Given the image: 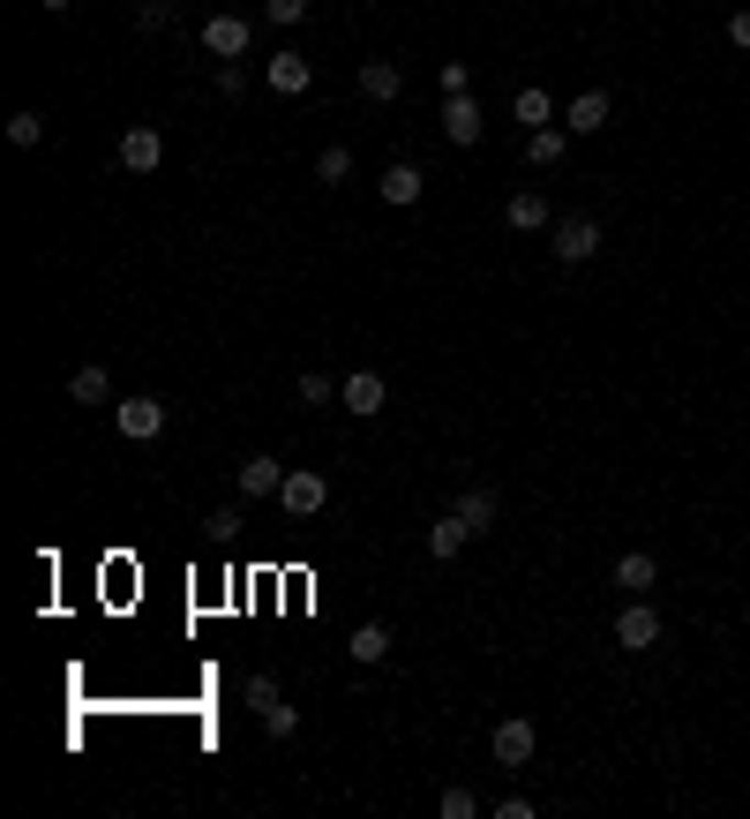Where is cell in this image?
<instances>
[{"instance_id": "obj_14", "label": "cell", "mask_w": 750, "mask_h": 819, "mask_svg": "<svg viewBox=\"0 0 750 819\" xmlns=\"http://www.w3.org/2000/svg\"><path fill=\"white\" fill-rule=\"evenodd\" d=\"M503 218H510L518 233H541V226H555V211H548V196H541V188H518V196L503 204Z\"/></svg>"}, {"instance_id": "obj_25", "label": "cell", "mask_w": 750, "mask_h": 819, "mask_svg": "<svg viewBox=\"0 0 750 819\" xmlns=\"http://www.w3.org/2000/svg\"><path fill=\"white\" fill-rule=\"evenodd\" d=\"M338 398V376H323V369H300V406H331Z\"/></svg>"}, {"instance_id": "obj_29", "label": "cell", "mask_w": 750, "mask_h": 819, "mask_svg": "<svg viewBox=\"0 0 750 819\" xmlns=\"http://www.w3.org/2000/svg\"><path fill=\"white\" fill-rule=\"evenodd\" d=\"M173 23V0H135V31L151 39V31H166Z\"/></svg>"}, {"instance_id": "obj_35", "label": "cell", "mask_w": 750, "mask_h": 819, "mask_svg": "<svg viewBox=\"0 0 750 819\" xmlns=\"http://www.w3.org/2000/svg\"><path fill=\"white\" fill-rule=\"evenodd\" d=\"M45 8H53V15H60V8H76V0H45Z\"/></svg>"}, {"instance_id": "obj_28", "label": "cell", "mask_w": 750, "mask_h": 819, "mask_svg": "<svg viewBox=\"0 0 750 819\" xmlns=\"http://www.w3.org/2000/svg\"><path fill=\"white\" fill-rule=\"evenodd\" d=\"M203 542H241V512H233V504H218V512L203 518Z\"/></svg>"}, {"instance_id": "obj_30", "label": "cell", "mask_w": 750, "mask_h": 819, "mask_svg": "<svg viewBox=\"0 0 750 819\" xmlns=\"http://www.w3.org/2000/svg\"><path fill=\"white\" fill-rule=\"evenodd\" d=\"M308 15V0H263V23H278V31H293Z\"/></svg>"}, {"instance_id": "obj_31", "label": "cell", "mask_w": 750, "mask_h": 819, "mask_svg": "<svg viewBox=\"0 0 750 819\" xmlns=\"http://www.w3.org/2000/svg\"><path fill=\"white\" fill-rule=\"evenodd\" d=\"M435 84H443V98H465V61H443Z\"/></svg>"}, {"instance_id": "obj_2", "label": "cell", "mask_w": 750, "mask_h": 819, "mask_svg": "<svg viewBox=\"0 0 750 819\" xmlns=\"http://www.w3.org/2000/svg\"><path fill=\"white\" fill-rule=\"evenodd\" d=\"M548 233H555V241H548L555 263H593L600 256V226H593V218H555Z\"/></svg>"}, {"instance_id": "obj_1", "label": "cell", "mask_w": 750, "mask_h": 819, "mask_svg": "<svg viewBox=\"0 0 750 819\" xmlns=\"http://www.w3.org/2000/svg\"><path fill=\"white\" fill-rule=\"evenodd\" d=\"M616 647H624V654H653V647H661V609H653V602H624V609H616Z\"/></svg>"}, {"instance_id": "obj_11", "label": "cell", "mask_w": 750, "mask_h": 819, "mask_svg": "<svg viewBox=\"0 0 750 819\" xmlns=\"http://www.w3.org/2000/svg\"><path fill=\"white\" fill-rule=\"evenodd\" d=\"M375 188H383V204H398V211H413V204H420V188H428V173H420L413 159H398V166L383 173Z\"/></svg>"}, {"instance_id": "obj_21", "label": "cell", "mask_w": 750, "mask_h": 819, "mask_svg": "<svg viewBox=\"0 0 750 819\" xmlns=\"http://www.w3.org/2000/svg\"><path fill=\"white\" fill-rule=\"evenodd\" d=\"M68 398H76V406H106V369H98V361H84V369L68 376Z\"/></svg>"}, {"instance_id": "obj_10", "label": "cell", "mask_w": 750, "mask_h": 819, "mask_svg": "<svg viewBox=\"0 0 750 819\" xmlns=\"http://www.w3.org/2000/svg\"><path fill=\"white\" fill-rule=\"evenodd\" d=\"M278 496H286L293 518H316L323 504H331V481H323V474H286V489H278Z\"/></svg>"}, {"instance_id": "obj_20", "label": "cell", "mask_w": 750, "mask_h": 819, "mask_svg": "<svg viewBox=\"0 0 750 819\" xmlns=\"http://www.w3.org/2000/svg\"><path fill=\"white\" fill-rule=\"evenodd\" d=\"M316 181L345 188V181H353V151H345V143H323V151H316Z\"/></svg>"}, {"instance_id": "obj_33", "label": "cell", "mask_w": 750, "mask_h": 819, "mask_svg": "<svg viewBox=\"0 0 750 819\" xmlns=\"http://www.w3.org/2000/svg\"><path fill=\"white\" fill-rule=\"evenodd\" d=\"M263 730H271V736H278V744H286V736L300 730V714H293V707H278V714H263Z\"/></svg>"}, {"instance_id": "obj_26", "label": "cell", "mask_w": 750, "mask_h": 819, "mask_svg": "<svg viewBox=\"0 0 750 819\" xmlns=\"http://www.w3.org/2000/svg\"><path fill=\"white\" fill-rule=\"evenodd\" d=\"M241 699H249L255 714H278V707H286V699H278V685H271V677H263V669H255L249 685H241Z\"/></svg>"}, {"instance_id": "obj_27", "label": "cell", "mask_w": 750, "mask_h": 819, "mask_svg": "<svg viewBox=\"0 0 750 819\" xmlns=\"http://www.w3.org/2000/svg\"><path fill=\"white\" fill-rule=\"evenodd\" d=\"M435 812H443V819H473V812H481V797H473L465 782H451V789L435 797Z\"/></svg>"}, {"instance_id": "obj_6", "label": "cell", "mask_w": 750, "mask_h": 819, "mask_svg": "<svg viewBox=\"0 0 750 819\" xmlns=\"http://www.w3.org/2000/svg\"><path fill=\"white\" fill-rule=\"evenodd\" d=\"M608 113H616V98H608V90H578V98L563 106V129L593 135V129H608Z\"/></svg>"}, {"instance_id": "obj_7", "label": "cell", "mask_w": 750, "mask_h": 819, "mask_svg": "<svg viewBox=\"0 0 750 819\" xmlns=\"http://www.w3.org/2000/svg\"><path fill=\"white\" fill-rule=\"evenodd\" d=\"M249 39H255L249 15H210V23H203V45L218 53V61H241V53H249Z\"/></svg>"}, {"instance_id": "obj_23", "label": "cell", "mask_w": 750, "mask_h": 819, "mask_svg": "<svg viewBox=\"0 0 750 819\" xmlns=\"http://www.w3.org/2000/svg\"><path fill=\"white\" fill-rule=\"evenodd\" d=\"M353 662H390V624H361L353 632Z\"/></svg>"}, {"instance_id": "obj_19", "label": "cell", "mask_w": 750, "mask_h": 819, "mask_svg": "<svg viewBox=\"0 0 750 819\" xmlns=\"http://www.w3.org/2000/svg\"><path fill=\"white\" fill-rule=\"evenodd\" d=\"M563 151H571V135H563V129H533V135H526V159H533V166H563Z\"/></svg>"}, {"instance_id": "obj_3", "label": "cell", "mask_w": 750, "mask_h": 819, "mask_svg": "<svg viewBox=\"0 0 750 819\" xmlns=\"http://www.w3.org/2000/svg\"><path fill=\"white\" fill-rule=\"evenodd\" d=\"M113 429H121L128 444H151V436H166V406H158V398H121V406H113Z\"/></svg>"}, {"instance_id": "obj_8", "label": "cell", "mask_w": 750, "mask_h": 819, "mask_svg": "<svg viewBox=\"0 0 750 819\" xmlns=\"http://www.w3.org/2000/svg\"><path fill=\"white\" fill-rule=\"evenodd\" d=\"M435 121H443V135H451L459 151L481 143V106H473V90H465V98H443V113H435Z\"/></svg>"}, {"instance_id": "obj_5", "label": "cell", "mask_w": 750, "mask_h": 819, "mask_svg": "<svg viewBox=\"0 0 750 819\" xmlns=\"http://www.w3.org/2000/svg\"><path fill=\"white\" fill-rule=\"evenodd\" d=\"M263 84L278 90V98H308V90H316V68H308L300 53H271V61H263Z\"/></svg>"}, {"instance_id": "obj_15", "label": "cell", "mask_w": 750, "mask_h": 819, "mask_svg": "<svg viewBox=\"0 0 750 819\" xmlns=\"http://www.w3.org/2000/svg\"><path fill=\"white\" fill-rule=\"evenodd\" d=\"M398 90H406L398 61H361V98H368V106H390Z\"/></svg>"}, {"instance_id": "obj_18", "label": "cell", "mask_w": 750, "mask_h": 819, "mask_svg": "<svg viewBox=\"0 0 750 819\" xmlns=\"http://www.w3.org/2000/svg\"><path fill=\"white\" fill-rule=\"evenodd\" d=\"M451 512H459L465 526H473V534H488V526H496V489H465Z\"/></svg>"}, {"instance_id": "obj_4", "label": "cell", "mask_w": 750, "mask_h": 819, "mask_svg": "<svg viewBox=\"0 0 750 819\" xmlns=\"http://www.w3.org/2000/svg\"><path fill=\"white\" fill-rule=\"evenodd\" d=\"M533 744H541V730H533L526 714H510V722H496V736H488V752H496L503 767H526V760H533Z\"/></svg>"}, {"instance_id": "obj_22", "label": "cell", "mask_w": 750, "mask_h": 819, "mask_svg": "<svg viewBox=\"0 0 750 819\" xmlns=\"http://www.w3.org/2000/svg\"><path fill=\"white\" fill-rule=\"evenodd\" d=\"M510 113H518V121H526V135H533V129H548V113H555V106H548V90H541V84H526Z\"/></svg>"}, {"instance_id": "obj_16", "label": "cell", "mask_w": 750, "mask_h": 819, "mask_svg": "<svg viewBox=\"0 0 750 819\" xmlns=\"http://www.w3.org/2000/svg\"><path fill=\"white\" fill-rule=\"evenodd\" d=\"M278 489H286V467L271 451H255L249 467H241V496H278Z\"/></svg>"}, {"instance_id": "obj_13", "label": "cell", "mask_w": 750, "mask_h": 819, "mask_svg": "<svg viewBox=\"0 0 750 819\" xmlns=\"http://www.w3.org/2000/svg\"><path fill=\"white\" fill-rule=\"evenodd\" d=\"M465 542H473V526H465L459 512H443V518H435V526H428V557H435V564L465 557Z\"/></svg>"}, {"instance_id": "obj_32", "label": "cell", "mask_w": 750, "mask_h": 819, "mask_svg": "<svg viewBox=\"0 0 750 819\" xmlns=\"http://www.w3.org/2000/svg\"><path fill=\"white\" fill-rule=\"evenodd\" d=\"M218 90H225V98H241V90H249V68H233V61H218Z\"/></svg>"}, {"instance_id": "obj_17", "label": "cell", "mask_w": 750, "mask_h": 819, "mask_svg": "<svg viewBox=\"0 0 750 819\" xmlns=\"http://www.w3.org/2000/svg\"><path fill=\"white\" fill-rule=\"evenodd\" d=\"M653 579H661V564L646 557V549L616 557V587H624V594H653Z\"/></svg>"}, {"instance_id": "obj_9", "label": "cell", "mask_w": 750, "mask_h": 819, "mask_svg": "<svg viewBox=\"0 0 750 819\" xmlns=\"http://www.w3.org/2000/svg\"><path fill=\"white\" fill-rule=\"evenodd\" d=\"M121 166L128 173H158V166H166V135H158V129H128L121 135Z\"/></svg>"}, {"instance_id": "obj_34", "label": "cell", "mask_w": 750, "mask_h": 819, "mask_svg": "<svg viewBox=\"0 0 750 819\" xmlns=\"http://www.w3.org/2000/svg\"><path fill=\"white\" fill-rule=\"evenodd\" d=\"M728 39H736V45H750V8H736V15H728Z\"/></svg>"}, {"instance_id": "obj_24", "label": "cell", "mask_w": 750, "mask_h": 819, "mask_svg": "<svg viewBox=\"0 0 750 819\" xmlns=\"http://www.w3.org/2000/svg\"><path fill=\"white\" fill-rule=\"evenodd\" d=\"M8 143H15V151H38V143H45V113H8Z\"/></svg>"}, {"instance_id": "obj_12", "label": "cell", "mask_w": 750, "mask_h": 819, "mask_svg": "<svg viewBox=\"0 0 750 819\" xmlns=\"http://www.w3.org/2000/svg\"><path fill=\"white\" fill-rule=\"evenodd\" d=\"M383 398H390V384H383L375 369H353V376H345V414L368 422V414H383Z\"/></svg>"}]
</instances>
